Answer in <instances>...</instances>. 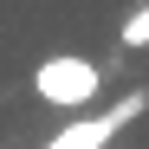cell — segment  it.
<instances>
[{
  "mask_svg": "<svg viewBox=\"0 0 149 149\" xmlns=\"http://www.w3.org/2000/svg\"><path fill=\"white\" fill-rule=\"evenodd\" d=\"M33 97L52 104V110H65V117H84L104 97V65H91L84 52H45L33 65Z\"/></svg>",
  "mask_w": 149,
  "mask_h": 149,
  "instance_id": "6da1fadb",
  "label": "cell"
},
{
  "mask_svg": "<svg viewBox=\"0 0 149 149\" xmlns=\"http://www.w3.org/2000/svg\"><path fill=\"white\" fill-rule=\"evenodd\" d=\"M149 110V91H123L117 104H104V110H84V117H71L58 136H45L39 149H110V136L123 130L130 117H143Z\"/></svg>",
  "mask_w": 149,
  "mask_h": 149,
  "instance_id": "7a4b0ae2",
  "label": "cell"
},
{
  "mask_svg": "<svg viewBox=\"0 0 149 149\" xmlns=\"http://www.w3.org/2000/svg\"><path fill=\"white\" fill-rule=\"evenodd\" d=\"M117 45H123V52H149V0L117 26Z\"/></svg>",
  "mask_w": 149,
  "mask_h": 149,
  "instance_id": "3957f363",
  "label": "cell"
}]
</instances>
